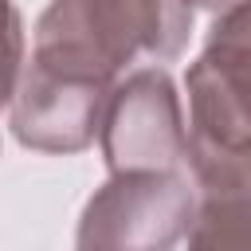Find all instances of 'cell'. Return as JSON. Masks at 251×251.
<instances>
[{
	"label": "cell",
	"mask_w": 251,
	"mask_h": 251,
	"mask_svg": "<svg viewBox=\"0 0 251 251\" xmlns=\"http://www.w3.org/2000/svg\"><path fill=\"white\" fill-rule=\"evenodd\" d=\"M196 216V176L188 169H122L86 200L78 247L165 251L180 243Z\"/></svg>",
	"instance_id": "cell-3"
},
{
	"label": "cell",
	"mask_w": 251,
	"mask_h": 251,
	"mask_svg": "<svg viewBox=\"0 0 251 251\" xmlns=\"http://www.w3.org/2000/svg\"><path fill=\"white\" fill-rule=\"evenodd\" d=\"M188 165L251 157V0L216 12L204 51L184 75Z\"/></svg>",
	"instance_id": "cell-2"
},
{
	"label": "cell",
	"mask_w": 251,
	"mask_h": 251,
	"mask_svg": "<svg viewBox=\"0 0 251 251\" xmlns=\"http://www.w3.org/2000/svg\"><path fill=\"white\" fill-rule=\"evenodd\" d=\"M98 145L106 173L188 169V118L165 63H141L110 90Z\"/></svg>",
	"instance_id": "cell-4"
},
{
	"label": "cell",
	"mask_w": 251,
	"mask_h": 251,
	"mask_svg": "<svg viewBox=\"0 0 251 251\" xmlns=\"http://www.w3.org/2000/svg\"><path fill=\"white\" fill-rule=\"evenodd\" d=\"M188 4H192V8H200V12H212V16H216V12H224V8H231L235 0H188Z\"/></svg>",
	"instance_id": "cell-7"
},
{
	"label": "cell",
	"mask_w": 251,
	"mask_h": 251,
	"mask_svg": "<svg viewBox=\"0 0 251 251\" xmlns=\"http://www.w3.org/2000/svg\"><path fill=\"white\" fill-rule=\"evenodd\" d=\"M27 67V31L16 0H0V110L12 106Z\"/></svg>",
	"instance_id": "cell-6"
},
{
	"label": "cell",
	"mask_w": 251,
	"mask_h": 251,
	"mask_svg": "<svg viewBox=\"0 0 251 251\" xmlns=\"http://www.w3.org/2000/svg\"><path fill=\"white\" fill-rule=\"evenodd\" d=\"M188 0H51L8 126L24 149L71 157L94 145L110 90L141 63H173L192 35Z\"/></svg>",
	"instance_id": "cell-1"
},
{
	"label": "cell",
	"mask_w": 251,
	"mask_h": 251,
	"mask_svg": "<svg viewBox=\"0 0 251 251\" xmlns=\"http://www.w3.org/2000/svg\"><path fill=\"white\" fill-rule=\"evenodd\" d=\"M196 216L188 247H251V157L196 165Z\"/></svg>",
	"instance_id": "cell-5"
}]
</instances>
